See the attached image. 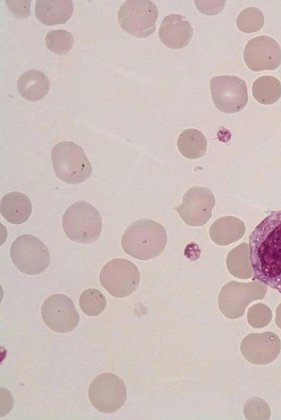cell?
<instances>
[{
  "mask_svg": "<svg viewBox=\"0 0 281 420\" xmlns=\"http://www.w3.org/2000/svg\"><path fill=\"white\" fill-rule=\"evenodd\" d=\"M253 280L281 293V210L270 212L249 237Z\"/></svg>",
  "mask_w": 281,
  "mask_h": 420,
  "instance_id": "cell-1",
  "label": "cell"
},
{
  "mask_svg": "<svg viewBox=\"0 0 281 420\" xmlns=\"http://www.w3.org/2000/svg\"><path fill=\"white\" fill-rule=\"evenodd\" d=\"M166 241V232L161 224L149 219H142L133 222L125 229L121 245L126 254L145 260L159 255L164 250Z\"/></svg>",
  "mask_w": 281,
  "mask_h": 420,
  "instance_id": "cell-2",
  "label": "cell"
},
{
  "mask_svg": "<svg viewBox=\"0 0 281 420\" xmlns=\"http://www.w3.org/2000/svg\"><path fill=\"white\" fill-rule=\"evenodd\" d=\"M56 177L69 184H77L87 179L92 167L84 149L70 141L59 142L51 152Z\"/></svg>",
  "mask_w": 281,
  "mask_h": 420,
  "instance_id": "cell-3",
  "label": "cell"
},
{
  "mask_svg": "<svg viewBox=\"0 0 281 420\" xmlns=\"http://www.w3.org/2000/svg\"><path fill=\"white\" fill-rule=\"evenodd\" d=\"M62 226L70 240L89 244L96 242L100 237L102 218L91 203L80 201L66 210L63 216Z\"/></svg>",
  "mask_w": 281,
  "mask_h": 420,
  "instance_id": "cell-4",
  "label": "cell"
},
{
  "mask_svg": "<svg viewBox=\"0 0 281 420\" xmlns=\"http://www.w3.org/2000/svg\"><path fill=\"white\" fill-rule=\"evenodd\" d=\"M10 255L18 269L27 275L44 272L51 262L46 245L32 234L18 236L11 246Z\"/></svg>",
  "mask_w": 281,
  "mask_h": 420,
  "instance_id": "cell-5",
  "label": "cell"
},
{
  "mask_svg": "<svg viewBox=\"0 0 281 420\" xmlns=\"http://www.w3.org/2000/svg\"><path fill=\"white\" fill-rule=\"evenodd\" d=\"M159 15L156 5L149 0H128L118 11L120 27L128 34L138 38H145L155 30Z\"/></svg>",
  "mask_w": 281,
  "mask_h": 420,
  "instance_id": "cell-6",
  "label": "cell"
},
{
  "mask_svg": "<svg viewBox=\"0 0 281 420\" xmlns=\"http://www.w3.org/2000/svg\"><path fill=\"white\" fill-rule=\"evenodd\" d=\"M89 398L92 405L99 412L114 413L125 403V384L115 374H101L91 381L89 388Z\"/></svg>",
  "mask_w": 281,
  "mask_h": 420,
  "instance_id": "cell-7",
  "label": "cell"
},
{
  "mask_svg": "<svg viewBox=\"0 0 281 420\" xmlns=\"http://www.w3.org/2000/svg\"><path fill=\"white\" fill-rule=\"evenodd\" d=\"M140 274L131 261L116 258L109 261L100 272L102 286L113 297H125L138 287Z\"/></svg>",
  "mask_w": 281,
  "mask_h": 420,
  "instance_id": "cell-8",
  "label": "cell"
},
{
  "mask_svg": "<svg viewBox=\"0 0 281 420\" xmlns=\"http://www.w3.org/2000/svg\"><path fill=\"white\" fill-rule=\"evenodd\" d=\"M210 90L216 107L222 112L233 114L242 110L248 101L247 87L244 81L235 76H214Z\"/></svg>",
  "mask_w": 281,
  "mask_h": 420,
  "instance_id": "cell-9",
  "label": "cell"
},
{
  "mask_svg": "<svg viewBox=\"0 0 281 420\" xmlns=\"http://www.w3.org/2000/svg\"><path fill=\"white\" fill-rule=\"evenodd\" d=\"M41 311L45 324L56 332H71L79 322V316L72 300L63 294H53L46 299Z\"/></svg>",
  "mask_w": 281,
  "mask_h": 420,
  "instance_id": "cell-10",
  "label": "cell"
},
{
  "mask_svg": "<svg viewBox=\"0 0 281 420\" xmlns=\"http://www.w3.org/2000/svg\"><path fill=\"white\" fill-rule=\"evenodd\" d=\"M244 59L249 69L254 72L273 70L281 63V48L274 39L261 35L247 42Z\"/></svg>",
  "mask_w": 281,
  "mask_h": 420,
  "instance_id": "cell-11",
  "label": "cell"
},
{
  "mask_svg": "<svg viewBox=\"0 0 281 420\" xmlns=\"http://www.w3.org/2000/svg\"><path fill=\"white\" fill-rule=\"evenodd\" d=\"M159 38L162 43L171 49L186 46L193 35V29L187 18L179 14L166 16L159 27Z\"/></svg>",
  "mask_w": 281,
  "mask_h": 420,
  "instance_id": "cell-12",
  "label": "cell"
},
{
  "mask_svg": "<svg viewBox=\"0 0 281 420\" xmlns=\"http://www.w3.org/2000/svg\"><path fill=\"white\" fill-rule=\"evenodd\" d=\"M73 11L71 0H37L34 9L37 19L45 25L65 23Z\"/></svg>",
  "mask_w": 281,
  "mask_h": 420,
  "instance_id": "cell-13",
  "label": "cell"
},
{
  "mask_svg": "<svg viewBox=\"0 0 281 420\" xmlns=\"http://www.w3.org/2000/svg\"><path fill=\"white\" fill-rule=\"evenodd\" d=\"M32 210L30 199L22 192L11 191L1 199V215L9 223L20 224L27 222Z\"/></svg>",
  "mask_w": 281,
  "mask_h": 420,
  "instance_id": "cell-14",
  "label": "cell"
},
{
  "mask_svg": "<svg viewBox=\"0 0 281 420\" xmlns=\"http://www.w3.org/2000/svg\"><path fill=\"white\" fill-rule=\"evenodd\" d=\"M18 90L25 100L35 102L44 98L50 88L48 76L37 69H30L18 80Z\"/></svg>",
  "mask_w": 281,
  "mask_h": 420,
  "instance_id": "cell-15",
  "label": "cell"
},
{
  "mask_svg": "<svg viewBox=\"0 0 281 420\" xmlns=\"http://www.w3.org/2000/svg\"><path fill=\"white\" fill-rule=\"evenodd\" d=\"M251 90L254 97L259 103L271 104L281 96V83L274 76H263L254 82Z\"/></svg>",
  "mask_w": 281,
  "mask_h": 420,
  "instance_id": "cell-16",
  "label": "cell"
},
{
  "mask_svg": "<svg viewBox=\"0 0 281 420\" xmlns=\"http://www.w3.org/2000/svg\"><path fill=\"white\" fill-rule=\"evenodd\" d=\"M178 147L184 156L197 158L205 154L207 140L200 130L194 128L187 129L179 135Z\"/></svg>",
  "mask_w": 281,
  "mask_h": 420,
  "instance_id": "cell-17",
  "label": "cell"
},
{
  "mask_svg": "<svg viewBox=\"0 0 281 420\" xmlns=\"http://www.w3.org/2000/svg\"><path fill=\"white\" fill-rule=\"evenodd\" d=\"M79 306L86 315L96 316L100 314L105 309L106 298L97 289H87L83 291L80 295Z\"/></svg>",
  "mask_w": 281,
  "mask_h": 420,
  "instance_id": "cell-18",
  "label": "cell"
},
{
  "mask_svg": "<svg viewBox=\"0 0 281 420\" xmlns=\"http://www.w3.org/2000/svg\"><path fill=\"white\" fill-rule=\"evenodd\" d=\"M45 44L51 52L58 55L67 54L74 45L72 34L65 29L48 32L45 36Z\"/></svg>",
  "mask_w": 281,
  "mask_h": 420,
  "instance_id": "cell-19",
  "label": "cell"
},
{
  "mask_svg": "<svg viewBox=\"0 0 281 420\" xmlns=\"http://www.w3.org/2000/svg\"><path fill=\"white\" fill-rule=\"evenodd\" d=\"M236 24L242 32L252 33L260 30L264 24L262 11L256 7H248L238 15Z\"/></svg>",
  "mask_w": 281,
  "mask_h": 420,
  "instance_id": "cell-20",
  "label": "cell"
},
{
  "mask_svg": "<svg viewBox=\"0 0 281 420\" xmlns=\"http://www.w3.org/2000/svg\"><path fill=\"white\" fill-rule=\"evenodd\" d=\"M225 1H195L197 9L208 15H216L221 12L225 5Z\"/></svg>",
  "mask_w": 281,
  "mask_h": 420,
  "instance_id": "cell-21",
  "label": "cell"
},
{
  "mask_svg": "<svg viewBox=\"0 0 281 420\" xmlns=\"http://www.w3.org/2000/svg\"><path fill=\"white\" fill-rule=\"evenodd\" d=\"M9 9L18 18H26L30 13V1H6Z\"/></svg>",
  "mask_w": 281,
  "mask_h": 420,
  "instance_id": "cell-22",
  "label": "cell"
},
{
  "mask_svg": "<svg viewBox=\"0 0 281 420\" xmlns=\"http://www.w3.org/2000/svg\"><path fill=\"white\" fill-rule=\"evenodd\" d=\"M276 323L281 328V304L277 309Z\"/></svg>",
  "mask_w": 281,
  "mask_h": 420,
  "instance_id": "cell-23",
  "label": "cell"
}]
</instances>
